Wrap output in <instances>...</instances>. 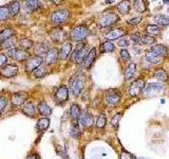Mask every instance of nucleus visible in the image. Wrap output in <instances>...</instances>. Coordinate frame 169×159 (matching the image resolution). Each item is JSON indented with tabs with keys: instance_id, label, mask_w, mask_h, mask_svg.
Segmentation results:
<instances>
[{
	"instance_id": "obj_1",
	"label": "nucleus",
	"mask_w": 169,
	"mask_h": 159,
	"mask_svg": "<svg viewBox=\"0 0 169 159\" xmlns=\"http://www.w3.org/2000/svg\"><path fill=\"white\" fill-rule=\"evenodd\" d=\"M118 21V16L113 12H107L99 17L98 24L102 28H109Z\"/></svg>"
},
{
	"instance_id": "obj_2",
	"label": "nucleus",
	"mask_w": 169,
	"mask_h": 159,
	"mask_svg": "<svg viewBox=\"0 0 169 159\" xmlns=\"http://www.w3.org/2000/svg\"><path fill=\"white\" fill-rule=\"evenodd\" d=\"M88 52L89 51H88L87 46L82 43H79L76 46V49L74 50L73 54H72V60L77 64H82L85 57L87 56Z\"/></svg>"
},
{
	"instance_id": "obj_3",
	"label": "nucleus",
	"mask_w": 169,
	"mask_h": 159,
	"mask_svg": "<svg viewBox=\"0 0 169 159\" xmlns=\"http://www.w3.org/2000/svg\"><path fill=\"white\" fill-rule=\"evenodd\" d=\"M89 35V29L84 24H80L74 28L71 32V38L75 41H82L87 38V36Z\"/></svg>"
},
{
	"instance_id": "obj_4",
	"label": "nucleus",
	"mask_w": 169,
	"mask_h": 159,
	"mask_svg": "<svg viewBox=\"0 0 169 159\" xmlns=\"http://www.w3.org/2000/svg\"><path fill=\"white\" fill-rule=\"evenodd\" d=\"M7 54L12 58H14L15 61H18V62H23V61H27L30 58V53L27 52V50H23L21 48L10 49L9 51H7Z\"/></svg>"
},
{
	"instance_id": "obj_5",
	"label": "nucleus",
	"mask_w": 169,
	"mask_h": 159,
	"mask_svg": "<svg viewBox=\"0 0 169 159\" xmlns=\"http://www.w3.org/2000/svg\"><path fill=\"white\" fill-rule=\"evenodd\" d=\"M70 16V12L66 9H62V10H58V11H55L51 14L50 16V19L53 24H63L67 19L69 18Z\"/></svg>"
},
{
	"instance_id": "obj_6",
	"label": "nucleus",
	"mask_w": 169,
	"mask_h": 159,
	"mask_svg": "<svg viewBox=\"0 0 169 159\" xmlns=\"http://www.w3.org/2000/svg\"><path fill=\"white\" fill-rule=\"evenodd\" d=\"M84 85H85V77L84 75L79 74L72 81L71 83V91L72 93L75 97H78L80 93H82V89H84Z\"/></svg>"
},
{
	"instance_id": "obj_7",
	"label": "nucleus",
	"mask_w": 169,
	"mask_h": 159,
	"mask_svg": "<svg viewBox=\"0 0 169 159\" xmlns=\"http://www.w3.org/2000/svg\"><path fill=\"white\" fill-rule=\"evenodd\" d=\"M145 88V81L138 79L134 82H132V84L129 86V94L131 97H137Z\"/></svg>"
},
{
	"instance_id": "obj_8",
	"label": "nucleus",
	"mask_w": 169,
	"mask_h": 159,
	"mask_svg": "<svg viewBox=\"0 0 169 159\" xmlns=\"http://www.w3.org/2000/svg\"><path fill=\"white\" fill-rule=\"evenodd\" d=\"M105 100L109 106H115L121 101V93L116 90H109L105 94Z\"/></svg>"
},
{
	"instance_id": "obj_9",
	"label": "nucleus",
	"mask_w": 169,
	"mask_h": 159,
	"mask_svg": "<svg viewBox=\"0 0 169 159\" xmlns=\"http://www.w3.org/2000/svg\"><path fill=\"white\" fill-rule=\"evenodd\" d=\"M68 98H69V89L67 88V86L65 85L60 86L56 90V93H55V101L58 104H62V103L67 101Z\"/></svg>"
},
{
	"instance_id": "obj_10",
	"label": "nucleus",
	"mask_w": 169,
	"mask_h": 159,
	"mask_svg": "<svg viewBox=\"0 0 169 159\" xmlns=\"http://www.w3.org/2000/svg\"><path fill=\"white\" fill-rule=\"evenodd\" d=\"M42 65V57H39V56H33V57H30L29 60L26 62V68H27V71L29 72H34L36 69L38 68L39 66Z\"/></svg>"
},
{
	"instance_id": "obj_11",
	"label": "nucleus",
	"mask_w": 169,
	"mask_h": 159,
	"mask_svg": "<svg viewBox=\"0 0 169 159\" xmlns=\"http://www.w3.org/2000/svg\"><path fill=\"white\" fill-rule=\"evenodd\" d=\"M50 37L54 43H62L66 38V32L62 28H53L50 31Z\"/></svg>"
},
{
	"instance_id": "obj_12",
	"label": "nucleus",
	"mask_w": 169,
	"mask_h": 159,
	"mask_svg": "<svg viewBox=\"0 0 169 159\" xmlns=\"http://www.w3.org/2000/svg\"><path fill=\"white\" fill-rule=\"evenodd\" d=\"M27 98H29V94L27 93H24V91L15 93L12 96V104H13V106H21L26 103Z\"/></svg>"
},
{
	"instance_id": "obj_13",
	"label": "nucleus",
	"mask_w": 169,
	"mask_h": 159,
	"mask_svg": "<svg viewBox=\"0 0 169 159\" xmlns=\"http://www.w3.org/2000/svg\"><path fill=\"white\" fill-rule=\"evenodd\" d=\"M162 89L163 87L160 84H157V83H150V84H148L144 88V93L148 97H153L159 94L162 91Z\"/></svg>"
},
{
	"instance_id": "obj_14",
	"label": "nucleus",
	"mask_w": 169,
	"mask_h": 159,
	"mask_svg": "<svg viewBox=\"0 0 169 159\" xmlns=\"http://www.w3.org/2000/svg\"><path fill=\"white\" fill-rule=\"evenodd\" d=\"M79 123L80 125H82V126L86 128L91 127L93 125V116L91 115L89 111L86 110L85 113H82V115H80Z\"/></svg>"
},
{
	"instance_id": "obj_15",
	"label": "nucleus",
	"mask_w": 169,
	"mask_h": 159,
	"mask_svg": "<svg viewBox=\"0 0 169 159\" xmlns=\"http://www.w3.org/2000/svg\"><path fill=\"white\" fill-rule=\"evenodd\" d=\"M95 57H96V49L92 48L89 52H88L87 56L85 57L84 62H82L84 68H86V69L90 68V67L92 66V64L94 63V61H95Z\"/></svg>"
},
{
	"instance_id": "obj_16",
	"label": "nucleus",
	"mask_w": 169,
	"mask_h": 159,
	"mask_svg": "<svg viewBox=\"0 0 169 159\" xmlns=\"http://www.w3.org/2000/svg\"><path fill=\"white\" fill-rule=\"evenodd\" d=\"M17 73H18V67L16 65H7L1 70V74L5 77H15Z\"/></svg>"
},
{
	"instance_id": "obj_17",
	"label": "nucleus",
	"mask_w": 169,
	"mask_h": 159,
	"mask_svg": "<svg viewBox=\"0 0 169 159\" xmlns=\"http://www.w3.org/2000/svg\"><path fill=\"white\" fill-rule=\"evenodd\" d=\"M59 57V52L56 48L49 49L48 53L46 54V63L47 65H52L56 62V60Z\"/></svg>"
},
{
	"instance_id": "obj_18",
	"label": "nucleus",
	"mask_w": 169,
	"mask_h": 159,
	"mask_svg": "<svg viewBox=\"0 0 169 159\" xmlns=\"http://www.w3.org/2000/svg\"><path fill=\"white\" fill-rule=\"evenodd\" d=\"M125 32L123 29L121 28H116V29H113L111 30L110 32H108L106 34V40H117V38H121L123 37L125 35Z\"/></svg>"
},
{
	"instance_id": "obj_19",
	"label": "nucleus",
	"mask_w": 169,
	"mask_h": 159,
	"mask_svg": "<svg viewBox=\"0 0 169 159\" xmlns=\"http://www.w3.org/2000/svg\"><path fill=\"white\" fill-rule=\"evenodd\" d=\"M37 109H38V113H39L41 116H43V118H47V117H49L52 114L51 107H50L48 103L45 101H41L39 104H38Z\"/></svg>"
},
{
	"instance_id": "obj_20",
	"label": "nucleus",
	"mask_w": 169,
	"mask_h": 159,
	"mask_svg": "<svg viewBox=\"0 0 169 159\" xmlns=\"http://www.w3.org/2000/svg\"><path fill=\"white\" fill-rule=\"evenodd\" d=\"M72 51V44L71 43H65L62 46V49L59 51V58L60 60H67L70 56Z\"/></svg>"
},
{
	"instance_id": "obj_21",
	"label": "nucleus",
	"mask_w": 169,
	"mask_h": 159,
	"mask_svg": "<svg viewBox=\"0 0 169 159\" xmlns=\"http://www.w3.org/2000/svg\"><path fill=\"white\" fill-rule=\"evenodd\" d=\"M22 113L24 115L33 117L36 115V106L34 105V103L32 102H26L22 105V108H21Z\"/></svg>"
},
{
	"instance_id": "obj_22",
	"label": "nucleus",
	"mask_w": 169,
	"mask_h": 159,
	"mask_svg": "<svg viewBox=\"0 0 169 159\" xmlns=\"http://www.w3.org/2000/svg\"><path fill=\"white\" fill-rule=\"evenodd\" d=\"M49 51V48L47 46V44L45 43H38L36 44V46L34 47V53L36 54V56L42 57L43 55L47 54Z\"/></svg>"
},
{
	"instance_id": "obj_23",
	"label": "nucleus",
	"mask_w": 169,
	"mask_h": 159,
	"mask_svg": "<svg viewBox=\"0 0 169 159\" xmlns=\"http://www.w3.org/2000/svg\"><path fill=\"white\" fill-rule=\"evenodd\" d=\"M14 36V30L12 28H5L0 32V44L4 43L5 40H10Z\"/></svg>"
},
{
	"instance_id": "obj_24",
	"label": "nucleus",
	"mask_w": 169,
	"mask_h": 159,
	"mask_svg": "<svg viewBox=\"0 0 169 159\" xmlns=\"http://www.w3.org/2000/svg\"><path fill=\"white\" fill-rule=\"evenodd\" d=\"M135 71H137V65H135L134 63L129 64L128 67L125 69V72H124L125 79H126V80H131L132 77H134Z\"/></svg>"
},
{
	"instance_id": "obj_25",
	"label": "nucleus",
	"mask_w": 169,
	"mask_h": 159,
	"mask_svg": "<svg viewBox=\"0 0 169 159\" xmlns=\"http://www.w3.org/2000/svg\"><path fill=\"white\" fill-rule=\"evenodd\" d=\"M151 52H154L156 54L160 55V56H166L168 53V50L163 45H156V46L151 47Z\"/></svg>"
},
{
	"instance_id": "obj_26",
	"label": "nucleus",
	"mask_w": 169,
	"mask_h": 159,
	"mask_svg": "<svg viewBox=\"0 0 169 159\" xmlns=\"http://www.w3.org/2000/svg\"><path fill=\"white\" fill-rule=\"evenodd\" d=\"M80 115H82V110L80 107L77 104H73L70 108V116L72 120H79Z\"/></svg>"
},
{
	"instance_id": "obj_27",
	"label": "nucleus",
	"mask_w": 169,
	"mask_h": 159,
	"mask_svg": "<svg viewBox=\"0 0 169 159\" xmlns=\"http://www.w3.org/2000/svg\"><path fill=\"white\" fill-rule=\"evenodd\" d=\"M154 21L157 24H161V26H169V17L166 15H163V14H159V15H156L153 17Z\"/></svg>"
},
{
	"instance_id": "obj_28",
	"label": "nucleus",
	"mask_w": 169,
	"mask_h": 159,
	"mask_svg": "<svg viewBox=\"0 0 169 159\" xmlns=\"http://www.w3.org/2000/svg\"><path fill=\"white\" fill-rule=\"evenodd\" d=\"M7 8H9L11 15L15 16L19 13V10H20V2L19 1H12V2H10V4Z\"/></svg>"
},
{
	"instance_id": "obj_29",
	"label": "nucleus",
	"mask_w": 169,
	"mask_h": 159,
	"mask_svg": "<svg viewBox=\"0 0 169 159\" xmlns=\"http://www.w3.org/2000/svg\"><path fill=\"white\" fill-rule=\"evenodd\" d=\"M49 125H50V120L48 118H41L37 122V130H39V132L46 130L49 127Z\"/></svg>"
},
{
	"instance_id": "obj_30",
	"label": "nucleus",
	"mask_w": 169,
	"mask_h": 159,
	"mask_svg": "<svg viewBox=\"0 0 169 159\" xmlns=\"http://www.w3.org/2000/svg\"><path fill=\"white\" fill-rule=\"evenodd\" d=\"M133 7L135 11H137L138 13H144L145 11H147V4L143 0H137V1H134Z\"/></svg>"
},
{
	"instance_id": "obj_31",
	"label": "nucleus",
	"mask_w": 169,
	"mask_h": 159,
	"mask_svg": "<svg viewBox=\"0 0 169 159\" xmlns=\"http://www.w3.org/2000/svg\"><path fill=\"white\" fill-rule=\"evenodd\" d=\"M154 77L157 79L161 82H166L167 81V72H166L164 69H157L154 71Z\"/></svg>"
},
{
	"instance_id": "obj_32",
	"label": "nucleus",
	"mask_w": 169,
	"mask_h": 159,
	"mask_svg": "<svg viewBox=\"0 0 169 159\" xmlns=\"http://www.w3.org/2000/svg\"><path fill=\"white\" fill-rule=\"evenodd\" d=\"M117 10H118V12H120L121 14H123V15H126V14H128L129 11H130V3H129V1H122L121 3L118 4Z\"/></svg>"
},
{
	"instance_id": "obj_33",
	"label": "nucleus",
	"mask_w": 169,
	"mask_h": 159,
	"mask_svg": "<svg viewBox=\"0 0 169 159\" xmlns=\"http://www.w3.org/2000/svg\"><path fill=\"white\" fill-rule=\"evenodd\" d=\"M146 58H147V61H148L149 63H151V64H157L161 61L160 55H157L154 52H151V51L147 53Z\"/></svg>"
},
{
	"instance_id": "obj_34",
	"label": "nucleus",
	"mask_w": 169,
	"mask_h": 159,
	"mask_svg": "<svg viewBox=\"0 0 169 159\" xmlns=\"http://www.w3.org/2000/svg\"><path fill=\"white\" fill-rule=\"evenodd\" d=\"M10 11L7 5L0 7V21H4L10 17Z\"/></svg>"
},
{
	"instance_id": "obj_35",
	"label": "nucleus",
	"mask_w": 169,
	"mask_h": 159,
	"mask_svg": "<svg viewBox=\"0 0 169 159\" xmlns=\"http://www.w3.org/2000/svg\"><path fill=\"white\" fill-rule=\"evenodd\" d=\"M19 45H20L21 49L27 50V49L32 48L34 43H33V40H29V38H21V40H19Z\"/></svg>"
},
{
	"instance_id": "obj_36",
	"label": "nucleus",
	"mask_w": 169,
	"mask_h": 159,
	"mask_svg": "<svg viewBox=\"0 0 169 159\" xmlns=\"http://www.w3.org/2000/svg\"><path fill=\"white\" fill-rule=\"evenodd\" d=\"M114 49H115V46L111 43V41H106V43L101 45L102 52H112V51H114Z\"/></svg>"
},
{
	"instance_id": "obj_37",
	"label": "nucleus",
	"mask_w": 169,
	"mask_h": 159,
	"mask_svg": "<svg viewBox=\"0 0 169 159\" xmlns=\"http://www.w3.org/2000/svg\"><path fill=\"white\" fill-rule=\"evenodd\" d=\"M70 135H71V137H73V138H75V139H78L79 138V136H80V128H79V125L77 124V123H74L73 125H72Z\"/></svg>"
},
{
	"instance_id": "obj_38",
	"label": "nucleus",
	"mask_w": 169,
	"mask_h": 159,
	"mask_svg": "<svg viewBox=\"0 0 169 159\" xmlns=\"http://www.w3.org/2000/svg\"><path fill=\"white\" fill-rule=\"evenodd\" d=\"M33 73H34V77H45V75L47 74L46 66H43V65L39 66L34 72H33Z\"/></svg>"
},
{
	"instance_id": "obj_39",
	"label": "nucleus",
	"mask_w": 169,
	"mask_h": 159,
	"mask_svg": "<svg viewBox=\"0 0 169 159\" xmlns=\"http://www.w3.org/2000/svg\"><path fill=\"white\" fill-rule=\"evenodd\" d=\"M146 31L148 32L149 34L157 35L161 32V29H160V27L157 26V24H149V26H147V28H146Z\"/></svg>"
},
{
	"instance_id": "obj_40",
	"label": "nucleus",
	"mask_w": 169,
	"mask_h": 159,
	"mask_svg": "<svg viewBox=\"0 0 169 159\" xmlns=\"http://www.w3.org/2000/svg\"><path fill=\"white\" fill-rule=\"evenodd\" d=\"M106 123H107L106 116H105L104 114H101V115L98 116L97 120H96V126H97L98 128H104Z\"/></svg>"
},
{
	"instance_id": "obj_41",
	"label": "nucleus",
	"mask_w": 169,
	"mask_h": 159,
	"mask_svg": "<svg viewBox=\"0 0 169 159\" xmlns=\"http://www.w3.org/2000/svg\"><path fill=\"white\" fill-rule=\"evenodd\" d=\"M15 45H16V40L14 37H12V38H10V40H5L4 43H2L1 46H2V48H4V49H7V48L14 49L15 48Z\"/></svg>"
},
{
	"instance_id": "obj_42",
	"label": "nucleus",
	"mask_w": 169,
	"mask_h": 159,
	"mask_svg": "<svg viewBox=\"0 0 169 159\" xmlns=\"http://www.w3.org/2000/svg\"><path fill=\"white\" fill-rule=\"evenodd\" d=\"M26 5L27 9H30L31 11H34V10H37L40 4H39V1H37V0H30V1L26 2Z\"/></svg>"
},
{
	"instance_id": "obj_43",
	"label": "nucleus",
	"mask_w": 169,
	"mask_h": 159,
	"mask_svg": "<svg viewBox=\"0 0 169 159\" xmlns=\"http://www.w3.org/2000/svg\"><path fill=\"white\" fill-rule=\"evenodd\" d=\"M141 40H142V43L145 44V45H151V44H153L154 41H156V38L152 37V36L149 35V34H146V35L142 36Z\"/></svg>"
},
{
	"instance_id": "obj_44",
	"label": "nucleus",
	"mask_w": 169,
	"mask_h": 159,
	"mask_svg": "<svg viewBox=\"0 0 169 159\" xmlns=\"http://www.w3.org/2000/svg\"><path fill=\"white\" fill-rule=\"evenodd\" d=\"M122 118V114H116V115L113 117L112 120H111V124H112V126L113 127H115V128H117L118 126V122H120V120Z\"/></svg>"
},
{
	"instance_id": "obj_45",
	"label": "nucleus",
	"mask_w": 169,
	"mask_h": 159,
	"mask_svg": "<svg viewBox=\"0 0 169 159\" xmlns=\"http://www.w3.org/2000/svg\"><path fill=\"white\" fill-rule=\"evenodd\" d=\"M7 101L4 97H0V114L5 109V107H7Z\"/></svg>"
},
{
	"instance_id": "obj_46",
	"label": "nucleus",
	"mask_w": 169,
	"mask_h": 159,
	"mask_svg": "<svg viewBox=\"0 0 169 159\" xmlns=\"http://www.w3.org/2000/svg\"><path fill=\"white\" fill-rule=\"evenodd\" d=\"M121 57L123 58L124 61H127V60H130V54H129V52L127 51L126 49H122L121 50Z\"/></svg>"
},
{
	"instance_id": "obj_47",
	"label": "nucleus",
	"mask_w": 169,
	"mask_h": 159,
	"mask_svg": "<svg viewBox=\"0 0 169 159\" xmlns=\"http://www.w3.org/2000/svg\"><path fill=\"white\" fill-rule=\"evenodd\" d=\"M141 21H142V17L137 16V17L131 18L130 20H128V24H130V26H135V24H137L138 22H141Z\"/></svg>"
},
{
	"instance_id": "obj_48",
	"label": "nucleus",
	"mask_w": 169,
	"mask_h": 159,
	"mask_svg": "<svg viewBox=\"0 0 169 159\" xmlns=\"http://www.w3.org/2000/svg\"><path fill=\"white\" fill-rule=\"evenodd\" d=\"M130 38H131V40L133 41L134 44H137V43H140V41H141V38H142V37H141L140 33H133V34H131V37H130Z\"/></svg>"
},
{
	"instance_id": "obj_49",
	"label": "nucleus",
	"mask_w": 169,
	"mask_h": 159,
	"mask_svg": "<svg viewBox=\"0 0 169 159\" xmlns=\"http://www.w3.org/2000/svg\"><path fill=\"white\" fill-rule=\"evenodd\" d=\"M7 62V55L3 54V53H0V67L4 66Z\"/></svg>"
},
{
	"instance_id": "obj_50",
	"label": "nucleus",
	"mask_w": 169,
	"mask_h": 159,
	"mask_svg": "<svg viewBox=\"0 0 169 159\" xmlns=\"http://www.w3.org/2000/svg\"><path fill=\"white\" fill-rule=\"evenodd\" d=\"M118 46L120 47H128L129 41L127 40V38H122V40H118Z\"/></svg>"
},
{
	"instance_id": "obj_51",
	"label": "nucleus",
	"mask_w": 169,
	"mask_h": 159,
	"mask_svg": "<svg viewBox=\"0 0 169 159\" xmlns=\"http://www.w3.org/2000/svg\"><path fill=\"white\" fill-rule=\"evenodd\" d=\"M133 157H132V155L130 154V153L126 152V151H124L123 153H122L121 155V159H132Z\"/></svg>"
},
{
	"instance_id": "obj_52",
	"label": "nucleus",
	"mask_w": 169,
	"mask_h": 159,
	"mask_svg": "<svg viewBox=\"0 0 169 159\" xmlns=\"http://www.w3.org/2000/svg\"><path fill=\"white\" fill-rule=\"evenodd\" d=\"M27 159H40V157L37 154H32V155H30Z\"/></svg>"
},
{
	"instance_id": "obj_53",
	"label": "nucleus",
	"mask_w": 169,
	"mask_h": 159,
	"mask_svg": "<svg viewBox=\"0 0 169 159\" xmlns=\"http://www.w3.org/2000/svg\"><path fill=\"white\" fill-rule=\"evenodd\" d=\"M164 3H169V0H167V1H166V0H165V1H164Z\"/></svg>"
},
{
	"instance_id": "obj_54",
	"label": "nucleus",
	"mask_w": 169,
	"mask_h": 159,
	"mask_svg": "<svg viewBox=\"0 0 169 159\" xmlns=\"http://www.w3.org/2000/svg\"><path fill=\"white\" fill-rule=\"evenodd\" d=\"M137 159H138V158H137Z\"/></svg>"
}]
</instances>
